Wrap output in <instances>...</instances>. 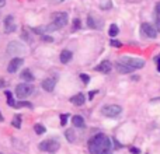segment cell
Here are the masks:
<instances>
[{"instance_id": "6", "label": "cell", "mask_w": 160, "mask_h": 154, "mask_svg": "<svg viewBox=\"0 0 160 154\" xmlns=\"http://www.w3.org/2000/svg\"><path fill=\"white\" fill-rule=\"evenodd\" d=\"M101 112L108 118H117L122 112V108L119 105H107V107H104L101 109Z\"/></svg>"}, {"instance_id": "37", "label": "cell", "mask_w": 160, "mask_h": 154, "mask_svg": "<svg viewBox=\"0 0 160 154\" xmlns=\"http://www.w3.org/2000/svg\"><path fill=\"white\" fill-rule=\"evenodd\" d=\"M0 122H3V115L0 113Z\"/></svg>"}, {"instance_id": "28", "label": "cell", "mask_w": 160, "mask_h": 154, "mask_svg": "<svg viewBox=\"0 0 160 154\" xmlns=\"http://www.w3.org/2000/svg\"><path fill=\"white\" fill-rule=\"evenodd\" d=\"M73 28H75V30L80 28V20H79V18H75V20H73Z\"/></svg>"}, {"instance_id": "23", "label": "cell", "mask_w": 160, "mask_h": 154, "mask_svg": "<svg viewBox=\"0 0 160 154\" xmlns=\"http://www.w3.org/2000/svg\"><path fill=\"white\" fill-rule=\"evenodd\" d=\"M34 130H35V133H38V135H44L45 133V128L42 126L41 123H35V126H34Z\"/></svg>"}, {"instance_id": "32", "label": "cell", "mask_w": 160, "mask_h": 154, "mask_svg": "<svg viewBox=\"0 0 160 154\" xmlns=\"http://www.w3.org/2000/svg\"><path fill=\"white\" fill-rule=\"evenodd\" d=\"M156 13H158V16H160V2L156 4Z\"/></svg>"}, {"instance_id": "13", "label": "cell", "mask_w": 160, "mask_h": 154, "mask_svg": "<svg viewBox=\"0 0 160 154\" xmlns=\"http://www.w3.org/2000/svg\"><path fill=\"white\" fill-rule=\"evenodd\" d=\"M70 102H72L73 105H76V107H82V105L86 102V98L82 93H79V94H76V95L70 97Z\"/></svg>"}, {"instance_id": "26", "label": "cell", "mask_w": 160, "mask_h": 154, "mask_svg": "<svg viewBox=\"0 0 160 154\" xmlns=\"http://www.w3.org/2000/svg\"><path fill=\"white\" fill-rule=\"evenodd\" d=\"M80 79L83 80V83H84V84H88V81H90V77H88L87 75H84V73H82V75H80Z\"/></svg>"}, {"instance_id": "25", "label": "cell", "mask_w": 160, "mask_h": 154, "mask_svg": "<svg viewBox=\"0 0 160 154\" xmlns=\"http://www.w3.org/2000/svg\"><path fill=\"white\" fill-rule=\"evenodd\" d=\"M110 45H111V46H114V48H121L122 46V44L119 41H117V39H111Z\"/></svg>"}, {"instance_id": "21", "label": "cell", "mask_w": 160, "mask_h": 154, "mask_svg": "<svg viewBox=\"0 0 160 154\" xmlns=\"http://www.w3.org/2000/svg\"><path fill=\"white\" fill-rule=\"evenodd\" d=\"M6 97H7V105L8 107H16V101H14L13 98V94L10 93V91H6Z\"/></svg>"}, {"instance_id": "20", "label": "cell", "mask_w": 160, "mask_h": 154, "mask_svg": "<svg viewBox=\"0 0 160 154\" xmlns=\"http://www.w3.org/2000/svg\"><path fill=\"white\" fill-rule=\"evenodd\" d=\"M118 32H119L118 25H117V24H111V25H110V31H108V34H110V35L114 38V36L118 35Z\"/></svg>"}, {"instance_id": "3", "label": "cell", "mask_w": 160, "mask_h": 154, "mask_svg": "<svg viewBox=\"0 0 160 154\" xmlns=\"http://www.w3.org/2000/svg\"><path fill=\"white\" fill-rule=\"evenodd\" d=\"M119 62H122V63H125V65H128V66L133 67L135 70L142 69V67L145 66V62L142 60V59L132 58V56H122V58H119Z\"/></svg>"}, {"instance_id": "14", "label": "cell", "mask_w": 160, "mask_h": 154, "mask_svg": "<svg viewBox=\"0 0 160 154\" xmlns=\"http://www.w3.org/2000/svg\"><path fill=\"white\" fill-rule=\"evenodd\" d=\"M72 52H70V51H68V49H63L61 52V56H59V58H61V62L62 63H69L70 60H72Z\"/></svg>"}, {"instance_id": "34", "label": "cell", "mask_w": 160, "mask_h": 154, "mask_svg": "<svg viewBox=\"0 0 160 154\" xmlns=\"http://www.w3.org/2000/svg\"><path fill=\"white\" fill-rule=\"evenodd\" d=\"M156 27H158V30H159V32H160V18L158 20V22H156Z\"/></svg>"}, {"instance_id": "27", "label": "cell", "mask_w": 160, "mask_h": 154, "mask_svg": "<svg viewBox=\"0 0 160 154\" xmlns=\"http://www.w3.org/2000/svg\"><path fill=\"white\" fill-rule=\"evenodd\" d=\"M68 118H69V115H68V113H62V115H61V123L62 125H66Z\"/></svg>"}, {"instance_id": "2", "label": "cell", "mask_w": 160, "mask_h": 154, "mask_svg": "<svg viewBox=\"0 0 160 154\" xmlns=\"http://www.w3.org/2000/svg\"><path fill=\"white\" fill-rule=\"evenodd\" d=\"M59 147H61V144L55 139H48V140H44L39 143V150L47 153H56L59 150Z\"/></svg>"}, {"instance_id": "33", "label": "cell", "mask_w": 160, "mask_h": 154, "mask_svg": "<svg viewBox=\"0 0 160 154\" xmlns=\"http://www.w3.org/2000/svg\"><path fill=\"white\" fill-rule=\"evenodd\" d=\"M42 39H44V41H48V42L52 41V38H51V36H45V35H42Z\"/></svg>"}, {"instance_id": "18", "label": "cell", "mask_w": 160, "mask_h": 154, "mask_svg": "<svg viewBox=\"0 0 160 154\" xmlns=\"http://www.w3.org/2000/svg\"><path fill=\"white\" fill-rule=\"evenodd\" d=\"M21 79L25 80V81H34V76L31 73L30 69H24V72L21 73Z\"/></svg>"}, {"instance_id": "8", "label": "cell", "mask_w": 160, "mask_h": 154, "mask_svg": "<svg viewBox=\"0 0 160 154\" xmlns=\"http://www.w3.org/2000/svg\"><path fill=\"white\" fill-rule=\"evenodd\" d=\"M22 63H24V59L22 58H13L10 60V63H8V66H7V72L8 73H16L17 70L22 66Z\"/></svg>"}, {"instance_id": "38", "label": "cell", "mask_w": 160, "mask_h": 154, "mask_svg": "<svg viewBox=\"0 0 160 154\" xmlns=\"http://www.w3.org/2000/svg\"><path fill=\"white\" fill-rule=\"evenodd\" d=\"M0 154H3V153H0Z\"/></svg>"}, {"instance_id": "17", "label": "cell", "mask_w": 160, "mask_h": 154, "mask_svg": "<svg viewBox=\"0 0 160 154\" xmlns=\"http://www.w3.org/2000/svg\"><path fill=\"white\" fill-rule=\"evenodd\" d=\"M72 123L75 125L76 128H84L86 125H84V119H83V116H80V115H75L72 118Z\"/></svg>"}, {"instance_id": "19", "label": "cell", "mask_w": 160, "mask_h": 154, "mask_svg": "<svg viewBox=\"0 0 160 154\" xmlns=\"http://www.w3.org/2000/svg\"><path fill=\"white\" fill-rule=\"evenodd\" d=\"M65 136H66L68 142H70V143H73V142L76 140V133L73 129H68L66 132H65Z\"/></svg>"}, {"instance_id": "24", "label": "cell", "mask_w": 160, "mask_h": 154, "mask_svg": "<svg viewBox=\"0 0 160 154\" xmlns=\"http://www.w3.org/2000/svg\"><path fill=\"white\" fill-rule=\"evenodd\" d=\"M21 107H28V108H31V107H32V105H31L30 102H25V101H22V102H18V104H17V102H16V107H14V108H21Z\"/></svg>"}, {"instance_id": "35", "label": "cell", "mask_w": 160, "mask_h": 154, "mask_svg": "<svg viewBox=\"0 0 160 154\" xmlns=\"http://www.w3.org/2000/svg\"><path fill=\"white\" fill-rule=\"evenodd\" d=\"M4 4H6V0H0V7H3Z\"/></svg>"}, {"instance_id": "11", "label": "cell", "mask_w": 160, "mask_h": 154, "mask_svg": "<svg viewBox=\"0 0 160 154\" xmlns=\"http://www.w3.org/2000/svg\"><path fill=\"white\" fill-rule=\"evenodd\" d=\"M96 70H97V72H100V73L107 75V73H110L111 70H112V63H111V62H108V60H102L101 63L96 67Z\"/></svg>"}, {"instance_id": "16", "label": "cell", "mask_w": 160, "mask_h": 154, "mask_svg": "<svg viewBox=\"0 0 160 154\" xmlns=\"http://www.w3.org/2000/svg\"><path fill=\"white\" fill-rule=\"evenodd\" d=\"M87 24H88V27L90 28H94V30H100V28H101V22H98L96 20V17L94 16H88L87 17Z\"/></svg>"}, {"instance_id": "5", "label": "cell", "mask_w": 160, "mask_h": 154, "mask_svg": "<svg viewBox=\"0 0 160 154\" xmlns=\"http://www.w3.org/2000/svg\"><path fill=\"white\" fill-rule=\"evenodd\" d=\"M53 27L56 28V30H61V28H63L65 25L68 24V14L65 13V11H61V13H56L55 16H53V21H52Z\"/></svg>"}, {"instance_id": "36", "label": "cell", "mask_w": 160, "mask_h": 154, "mask_svg": "<svg viewBox=\"0 0 160 154\" xmlns=\"http://www.w3.org/2000/svg\"><path fill=\"white\" fill-rule=\"evenodd\" d=\"M65 0H52V3H63Z\"/></svg>"}, {"instance_id": "12", "label": "cell", "mask_w": 160, "mask_h": 154, "mask_svg": "<svg viewBox=\"0 0 160 154\" xmlns=\"http://www.w3.org/2000/svg\"><path fill=\"white\" fill-rule=\"evenodd\" d=\"M56 85V80L55 79H47L42 81V88H44L47 93H52L53 88Z\"/></svg>"}, {"instance_id": "1", "label": "cell", "mask_w": 160, "mask_h": 154, "mask_svg": "<svg viewBox=\"0 0 160 154\" xmlns=\"http://www.w3.org/2000/svg\"><path fill=\"white\" fill-rule=\"evenodd\" d=\"M88 150L91 154H111V142L102 133H98L88 142Z\"/></svg>"}, {"instance_id": "22", "label": "cell", "mask_w": 160, "mask_h": 154, "mask_svg": "<svg viewBox=\"0 0 160 154\" xmlns=\"http://www.w3.org/2000/svg\"><path fill=\"white\" fill-rule=\"evenodd\" d=\"M11 125H13L16 129H20V128H21V116H20V115L14 116L13 121H11Z\"/></svg>"}, {"instance_id": "7", "label": "cell", "mask_w": 160, "mask_h": 154, "mask_svg": "<svg viewBox=\"0 0 160 154\" xmlns=\"http://www.w3.org/2000/svg\"><path fill=\"white\" fill-rule=\"evenodd\" d=\"M141 31L145 36H148V38L153 39V38L158 36V31H156V28L153 27L152 24H148V22H143V24L141 25Z\"/></svg>"}, {"instance_id": "30", "label": "cell", "mask_w": 160, "mask_h": 154, "mask_svg": "<svg viewBox=\"0 0 160 154\" xmlns=\"http://www.w3.org/2000/svg\"><path fill=\"white\" fill-rule=\"evenodd\" d=\"M100 7H101L102 10H104V8H110V7H111V3L107 0V3H105V4H101V6H100Z\"/></svg>"}, {"instance_id": "9", "label": "cell", "mask_w": 160, "mask_h": 154, "mask_svg": "<svg viewBox=\"0 0 160 154\" xmlns=\"http://www.w3.org/2000/svg\"><path fill=\"white\" fill-rule=\"evenodd\" d=\"M16 31V24H14V18L13 16H7L4 18V32L11 34Z\"/></svg>"}, {"instance_id": "29", "label": "cell", "mask_w": 160, "mask_h": 154, "mask_svg": "<svg viewBox=\"0 0 160 154\" xmlns=\"http://www.w3.org/2000/svg\"><path fill=\"white\" fill-rule=\"evenodd\" d=\"M131 153H132V154H141V150H139V149H135V147H131Z\"/></svg>"}, {"instance_id": "31", "label": "cell", "mask_w": 160, "mask_h": 154, "mask_svg": "<svg viewBox=\"0 0 160 154\" xmlns=\"http://www.w3.org/2000/svg\"><path fill=\"white\" fill-rule=\"evenodd\" d=\"M156 63H158V70L160 72V55L156 56Z\"/></svg>"}, {"instance_id": "4", "label": "cell", "mask_w": 160, "mask_h": 154, "mask_svg": "<svg viewBox=\"0 0 160 154\" xmlns=\"http://www.w3.org/2000/svg\"><path fill=\"white\" fill-rule=\"evenodd\" d=\"M34 91L32 85L27 84V83H21V84H18L16 87V95L18 97V98H27L28 95H31Z\"/></svg>"}, {"instance_id": "10", "label": "cell", "mask_w": 160, "mask_h": 154, "mask_svg": "<svg viewBox=\"0 0 160 154\" xmlns=\"http://www.w3.org/2000/svg\"><path fill=\"white\" fill-rule=\"evenodd\" d=\"M115 67H117V72H118V73H121V75H129V73L135 72V69H133V67L128 66V65L122 63V62H119V60L117 62Z\"/></svg>"}, {"instance_id": "15", "label": "cell", "mask_w": 160, "mask_h": 154, "mask_svg": "<svg viewBox=\"0 0 160 154\" xmlns=\"http://www.w3.org/2000/svg\"><path fill=\"white\" fill-rule=\"evenodd\" d=\"M8 53H14V52H22V46L18 44V42H10L7 48Z\"/></svg>"}]
</instances>
